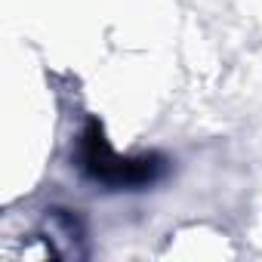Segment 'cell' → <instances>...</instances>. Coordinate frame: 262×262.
<instances>
[{
	"label": "cell",
	"instance_id": "obj_1",
	"mask_svg": "<svg viewBox=\"0 0 262 262\" xmlns=\"http://www.w3.org/2000/svg\"><path fill=\"white\" fill-rule=\"evenodd\" d=\"M77 167L86 179L96 185H105L111 191H136L148 188L164 176V158L161 155H117L99 120H90L77 142Z\"/></svg>",
	"mask_w": 262,
	"mask_h": 262
}]
</instances>
